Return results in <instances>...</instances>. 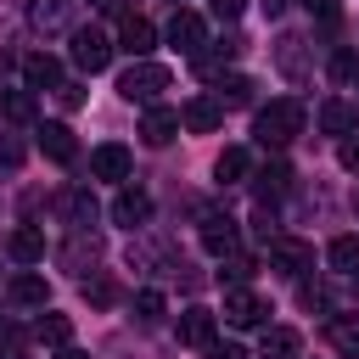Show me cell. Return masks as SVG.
<instances>
[{"mask_svg":"<svg viewBox=\"0 0 359 359\" xmlns=\"http://www.w3.org/2000/svg\"><path fill=\"white\" fill-rule=\"evenodd\" d=\"M325 337H331V348H337V353H348V359H359V314H337Z\"/></svg>","mask_w":359,"mask_h":359,"instance_id":"obj_21","label":"cell"},{"mask_svg":"<svg viewBox=\"0 0 359 359\" xmlns=\"http://www.w3.org/2000/svg\"><path fill=\"white\" fill-rule=\"evenodd\" d=\"M264 11H269V17H275V11H286V0H264Z\"/></svg>","mask_w":359,"mask_h":359,"instance_id":"obj_43","label":"cell"},{"mask_svg":"<svg viewBox=\"0 0 359 359\" xmlns=\"http://www.w3.org/2000/svg\"><path fill=\"white\" fill-rule=\"evenodd\" d=\"M135 314H140V320H163V292H151V286L135 292Z\"/></svg>","mask_w":359,"mask_h":359,"instance_id":"obj_32","label":"cell"},{"mask_svg":"<svg viewBox=\"0 0 359 359\" xmlns=\"http://www.w3.org/2000/svg\"><path fill=\"white\" fill-rule=\"evenodd\" d=\"M11 258L17 264H39L45 258V230L39 224H17L11 230Z\"/></svg>","mask_w":359,"mask_h":359,"instance_id":"obj_18","label":"cell"},{"mask_svg":"<svg viewBox=\"0 0 359 359\" xmlns=\"http://www.w3.org/2000/svg\"><path fill=\"white\" fill-rule=\"evenodd\" d=\"M320 129H325V135H353V129H359V107L331 95V101L320 107Z\"/></svg>","mask_w":359,"mask_h":359,"instance_id":"obj_17","label":"cell"},{"mask_svg":"<svg viewBox=\"0 0 359 359\" xmlns=\"http://www.w3.org/2000/svg\"><path fill=\"white\" fill-rule=\"evenodd\" d=\"M208 359H247V353L230 348V342H208Z\"/></svg>","mask_w":359,"mask_h":359,"instance_id":"obj_40","label":"cell"},{"mask_svg":"<svg viewBox=\"0 0 359 359\" xmlns=\"http://www.w3.org/2000/svg\"><path fill=\"white\" fill-rule=\"evenodd\" d=\"M180 123H185L191 135H213V129L224 123V107H219L213 95H191V101L180 107Z\"/></svg>","mask_w":359,"mask_h":359,"instance_id":"obj_8","label":"cell"},{"mask_svg":"<svg viewBox=\"0 0 359 359\" xmlns=\"http://www.w3.org/2000/svg\"><path fill=\"white\" fill-rule=\"evenodd\" d=\"M213 6V17H224V22H236L241 11H247V0H208Z\"/></svg>","mask_w":359,"mask_h":359,"instance_id":"obj_36","label":"cell"},{"mask_svg":"<svg viewBox=\"0 0 359 359\" xmlns=\"http://www.w3.org/2000/svg\"><path fill=\"white\" fill-rule=\"evenodd\" d=\"M219 275H230V280L241 286V280H252V275H258V258H241V252H224V269H219Z\"/></svg>","mask_w":359,"mask_h":359,"instance_id":"obj_29","label":"cell"},{"mask_svg":"<svg viewBox=\"0 0 359 359\" xmlns=\"http://www.w3.org/2000/svg\"><path fill=\"white\" fill-rule=\"evenodd\" d=\"M6 297H11V303H22V309H45V297H50V286H45L39 275H17V280L6 286Z\"/></svg>","mask_w":359,"mask_h":359,"instance_id":"obj_20","label":"cell"},{"mask_svg":"<svg viewBox=\"0 0 359 359\" xmlns=\"http://www.w3.org/2000/svg\"><path fill=\"white\" fill-rule=\"evenodd\" d=\"M286 185H292V168H286V163H269V168L258 174V191H264V202H269V196H280Z\"/></svg>","mask_w":359,"mask_h":359,"instance_id":"obj_28","label":"cell"},{"mask_svg":"<svg viewBox=\"0 0 359 359\" xmlns=\"http://www.w3.org/2000/svg\"><path fill=\"white\" fill-rule=\"evenodd\" d=\"M163 90H168V67H163V62H146V56H140V62H129V67L118 73V95H123V101L151 107Z\"/></svg>","mask_w":359,"mask_h":359,"instance_id":"obj_2","label":"cell"},{"mask_svg":"<svg viewBox=\"0 0 359 359\" xmlns=\"http://www.w3.org/2000/svg\"><path fill=\"white\" fill-rule=\"evenodd\" d=\"M146 219H151V196H146V191H118V196H112V224L140 230Z\"/></svg>","mask_w":359,"mask_h":359,"instance_id":"obj_11","label":"cell"},{"mask_svg":"<svg viewBox=\"0 0 359 359\" xmlns=\"http://www.w3.org/2000/svg\"><path fill=\"white\" fill-rule=\"evenodd\" d=\"M269 269H280V275H309V269H314V247L297 241V236H275V241H269Z\"/></svg>","mask_w":359,"mask_h":359,"instance_id":"obj_5","label":"cell"},{"mask_svg":"<svg viewBox=\"0 0 359 359\" xmlns=\"http://www.w3.org/2000/svg\"><path fill=\"white\" fill-rule=\"evenodd\" d=\"M309 11H320L325 22H337V17H342V6H337V0H309Z\"/></svg>","mask_w":359,"mask_h":359,"instance_id":"obj_39","label":"cell"},{"mask_svg":"<svg viewBox=\"0 0 359 359\" xmlns=\"http://www.w3.org/2000/svg\"><path fill=\"white\" fill-rule=\"evenodd\" d=\"M168 45L185 50V56H202V45H208L202 17H196V11H174V17H168Z\"/></svg>","mask_w":359,"mask_h":359,"instance_id":"obj_7","label":"cell"},{"mask_svg":"<svg viewBox=\"0 0 359 359\" xmlns=\"http://www.w3.org/2000/svg\"><path fill=\"white\" fill-rule=\"evenodd\" d=\"M129 168H135L129 146H95L90 151V174L95 180H129Z\"/></svg>","mask_w":359,"mask_h":359,"instance_id":"obj_10","label":"cell"},{"mask_svg":"<svg viewBox=\"0 0 359 359\" xmlns=\"http://www.w3.org/2000/svg\"><path fill=\"white\" fill-rule=\"evenodd\" d=\"M0 112L11 123H28L34 118V90H0Z\"/></svg>","mask_w":359,"mask_h":359,"instance_id":"obj_26","label":"cell"},{"mask_svg":"<svg viewBox=\"0 0 359 359\" xmlns=\"http://www.w3.org/2000/svg\"><path fill=\"white\" fill-rule=\"evenodd\" d=\"M0 359H22V331L17 325H0Z\"/></svg>","mask_w":359,"mask_h":359,"instance_id":"obj_34","label":"cell"},{"mask_svg":"<svg viewBox=\"0 0 359 359\" xmlns=\"http://www.w3.org/2000/svg\"><path fill=\"white\" fill-rule=\"evenodd\" d=\"M180 135V112H168V107H146V118H140V140L146 146H168Z\"/></svg>","mask_w":359,"mask_h":359,"instance_id":"obj_13","label":"cell"},{"mask_svg":"<svg viewBox=\"0 0 359 359\" xmlns=\"http://www.w3.org/2000/svg\"><path fill=\"white\" fill-rule=\"evenodd\" d=\"M56 359H90V353H79V348H67V342H62V353H56Z\"/></svg>","mask_w":359,"mask_h":359,"instance_id":"obj_42","label":"cell"},{"mask_svg":"<svg viewBox=\"0 0 359 359\" xmlns=\"http://www.w3.org/2000/svg\"><path fill=\"white\" fill-rule=\"evenodd\" d=\"M252 230H258V241H275V236H280V230H275V208H269V202H258V208H252Z\"/></svg>","mask_w":359,"mask_h":359,"instance_id":"obj_31","label":"cell"},{"mask_svg":"<svg viewBox=\"0 0 359 359\" xmlns=\"http://www.w3.org/2000/svg\"><path fill=\"white\" fill-rule=\"evenodd\" d=\"M337 163H342L348 174H359V140H353V135H342V146H337Z\"/></svg>","mask_w":359,"mask_h":359,"instance_id":"obj_35","label":"cell"},{"mask_svg":"<svg viewBox=\"0 0 359 359\" xmlns=\"http://www.w3.org/2000/svg\"><path fill=\"white\" fill-rule=\"evenodd\" d=\"M22 79H28V90H56L62 84V62L50 50H34V56H22Z\"/></svg>","mask_w":359,"mask_h":359,"instance_id":"obj_12","label":"cell"},{"mask_svg":"<svg viewBox=\"0 0 359 359\" xmlns=\"http://www.w3.org/2000/svg\"><path fill=\"white\" fill-rule=\"evenodd\" d=\"M219 314H224L230 325H241V331H247V325H264V320H269V303H264L258 292H247V286H230Z\"/></svg>","mask_w":359,"mask_h":359,"instance_id":"obj_6","label":"cell"},{"mask_svg":"<svg viewBox=\"0 0 359 359\" xmlns=\"http://www.w3.org/2000/svg\"><path fill=\"white\" fill-rule=\"evenodd\" d=\"M84 297L90 303H112V280H84Z\"/></svg>","mask_w":359,"mask_h":359,"instance_id":"obj_37","label":"cell"},{"mask_svg":"<svg viewBox=\"0 0 359 359\" xmlns=\"http://www.w3.org/2000/svg\"><path fill=\"white\" fill-rule=\"evenodd\" d=\"M67 219H73V224H90V219H95V202H90V191H73V196H67Z\"/></svg>","mask_w":359,"mask_h":359,"instance_id":"obj_30","label":"cell"},{"mask_svg":"<svg viewBox=\"0 0 359 359\" xmlns=\"http://www.w3.org/2000/svg\"><path fill=\"white\" fill-rule=\"evenodd\" d=\"M213 331H219V314H213V309L191 303V309L180 314V342H185V348H208V342H213Z\"/></svg>","mask_w":359,"mask_h":359,"instance_id":"obj_9","label":"cell"},{"mask_svg":"<svg viewBox=\"0 0 359 359\" xmlns=\"http://www.w3.org/2000/svg\"><path fill=\"white\" fill-rule=\"evenodd\" d=\"M353 73H359V56H353V50H337V56H331V79H337V84H348Z\"/></svg>","mask_w":359,"mask_h":359,"instance_id":"obj_33","label":"cell"},{"mask_svg":"<svg viewBox=\"0 0 359 359\" xmlns=\"http://www.w3.org/2000/svg\"><path fill=\"white\" fill-rule=\"evenodd\" d=\"M67 17H73V0H28V22L45 34H62Z\"/></svg>","mask_w":359,"mask_h":359,"instance_id":"obj_16","label":"cell"},{"mask_svg":"<svg viewBox=\"0 0 359 359\" xmlns=\"http://www.w3.org/2000/svg\"><path fill=\"white\" fill-rule=\"evenodd\" d=\"M325 258H331L337 275H359V236H337V241L325 247Z\"/></svg>","mask_w":359,"mask_h":359,"instance_id":"obj_23","label":"cell"},{"mask_svg":"<svg viewBox=\"0 0 359 359\" xmlns=\"http://www.w3.org/2000/svg\"><path fill=\"white\" fill-rule=\"evenodd\" d=\"M258 348H264V359H297V348H303V337H297L292 325H269Z\"/></svg>","mask_w":359,"mask_h":359,"instance_id":"obj_19","label":"cell"},{"mask_svg":"<svg viewBox=\"0 0 359 359\" xmlns=\"http://www.w3.org/2000/svg\"><path fill=\"white\" fill-rule=\"evenodd\" d=\"M196 236H202V247H208L213 258H224V252H236V236H241V230H236V219H230L224 208H202V230H196Z\"/></svg>","mask_w":359,"mask_h":359,"instance_id":"obj_4","label":"cell"},{"mask_svg":"<svg viewBox=\"0 0 359 359\" xmlns=\"http://www.w3.org/2000/svg\"><path fill=\"white\" fill-rule=\"evenodd\" d=\"M56 95H62V107H84V90L79 84H56Z\"/></svg>","mask_w":359,"mask_h":359,"instance_id":"obj_38","label":"cell"},{"mask_svg":"<svg viewBox=\"0 0 359 359\" xmlns=\"http://www.w3.org/2000/svg\"><path fill=\"white\" fill-rule=\"evenodd\" d=\"M73 62L84 67V73H101L107 62H112V39H107V28H73Z\"/></svg>","mask_w":359,"mask_h":359,"instance_id":"obj_3","label":"cell"},{"mask_svg":"<svg viewBox=\"0 0 359 359\" xmlns=\"http://www.w3.org/2000/svg\"><path fill=\"white\" fill-rule=\"evenodd\" d=\"M34 337H39V342H50V348H62V342L73 337V320H67V314H39Z\"/></svg>","mask_w":359,"mask_h":359,"instance_id":"obj_25","label":"cell"},{"mask_svg":"<svg viewBox=\"0 0 359 359\" xmlns=\"http://www.w3.org/2000/svg\"><path fill=\"white\" fill-rule=\"evenodd\" d=\"M247 168H252V163H247V151H241V146H224V151H219V163H213L219 185H241V180H247Z\"/></svg>","mask_w":359,"mask_h":359,"instance_id":"obj_22","label":"cell"},{"mask_svg":"<svg viewBox=\"0 0 359 359\" xmlns=\"http://www.w3.org/2000/svg\"><path fill=\"white\" fill-rule=\"evenodd\" d=\"M118 45H123V50H129V56L140 62V56H146V50L157 45V28H151L146 17H135V11H129V17H123V28H118Z\"/></svg>","mask_w":359,"mask_h":359,"instance_id":"obj_14","label":"cell"},{"mask_svg":"<svg viewBox=\"0 0 359 359\" xmlns=\"http://www.w3.org/2000/svg\"><path fill=\"white\" fill-rule=\"evenodd\" d=\"M303 101H292V95H280V101H269V107H258V118H252V135H258V146H292L297 135H303Z\"/></svg>","mask_w":359,"mask_h":359,"instance_id":"obj_1","label":"cell"},{"mask_svg":"<svg viewBox=\"0 0 359 359\" xmlns=\"http://www.w3.org/2000/svg\"><path fill=\"white\" fill-rule=\"evenodd\" d=\"M0 163H11V168H17V163H22V146H17V140H0Z\"/></svg>","mask_w":359,"mask_h":359,"instance_id":"obj_41","label":"cell"},{"mask_svg":"<svg viewBox=\"0 0 359 359\" xmlns=\"http://www.w3.org/2000/svg\"><path fill=\"white\" fill-rule=\"evenodd\" d=\"M39 151H45L50 163H73V157H79V140H73L67 123H45V129H39Z\"/></svg>","mask_w":359,"mask_h":359,"instance_id":"obj_15","label":"cell"},{"mask_svg":"<svg viewBox=\"0 0 359 359\" xmlns=\"http://www.w3.org/2000/svg\"><path fill=\"white\" fill-rule=\"evenodd\" d=\"M174 6H180V0H174Z\"/></svg>","mask_w":359,"mask_h":359,"instance_id":"obj_44","label":"cell"},{"mask_svg":"<svg viewBox=\"0 0 359 359\" xmlns=\"http://www.w3.org/2000/svg\"><path fill=\"white\" fill-rule=\"evenodd\" d=\"M213 101H219V107H247V101H252V79H247V73H224Z\"/></svg>","mask_w":359,"mask_h":359,"instance_id":"obj_24","label":"cell"},{"mask_svg":"<svg viewBox=\"0 0 359 359\" xmlns=\"http://www.w3.org/2000/svg\"><path fill=\"white\" fill-rule=\"evenodd\" d=\"M275 56H280V67H286V79H303V39H297V34H286Z\"/></svg>","mask_w":359,"mask_h":359,"instance_id":"obj_27","label":"cell"}]
</instances>
